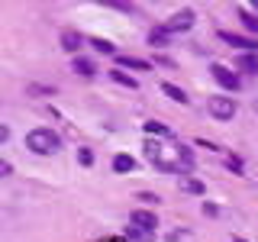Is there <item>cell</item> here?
<instances>
[{
    "label": "cell",
    "mask_w": 258,
    "mask_h": 242,
    "mask_svg": "<svg viewBox=\"0 0 258 242\" xmlns=\"http://www.w3.org/2000/svg\"><path fill=\"white\" fill-rule=\"evenodd\" d=\"M26 149L36 152V155H52V152L61 149V139L52 133V129L39 126V129H29L26 133Z\"/></svg>",
    "instance_id": "obj_1"
},
{
    "label": "cell",
    "mask_w": 258,
    "mask_h": 242,
    "mask_svg": "<svg viewBox=\"0 0 258 242\" xmlns=\"http://www.w3.org/2000/svg\"><path fill=\"white\" fill-rule=\"evenodd\" d=\"M207 110H210V116H213V119L226 123V119H232V116H236L239 103L232 100V97H210V100H207Z\"/></svg>",
    "instance_id": "obj_2"
},
{
    "label": "cell",
    "mask_w": 258,
    "mask_h": 242,
    "mask_svg": "<svg viewBox=\"0 0 258 242\" xmlns=\"http://www.w3.org/2000/svg\"><path fill=\"white\" fill-rule=\"evenodd\" d=\"M220 39L232 48H242V55H258V39H248V36H239V32H220Z\"/></svg>",
    "instance_id": "obj_3"
},
{
    "label": "cell",
    "mask_w": 258,
    "mask_h": 242,
    "mask_svg": "<svg viewBox=\"0 0 258 242\" xmlns=\"http://www.w3.org/2000/svg\"><path fill=\"white\" fill-rule=\"evenodd\" d=\"M210 75L216 78V84H220V87H226V91H232V94L242 87V78L232 75V68H226V65H213V68H210Z\"/></svg>",
    "instance_id": "obj_4"
},
{
    "label": "cell",
    "mask_w": 258,
    "mask_h": 242,
    "mask_svg": "<svg viewBox=\"0 0 258 242\" xmlns=\"http://www.w3.org/2000/svg\"><path fill=\"white\" fill-rule=\"evenodd\" d=\"M194 20H197V16H194V10H181V13H174L171 20L165 23V29L171 32V36H174V32H187V29L194 26Z\"/></svg>",
    "instance_id": "obj_5"
},
{
    "label": "cell",
    "mask_w": 258,
    "mask_h": 242,
    "mask_svg": "<svg viewBox=\"0 0 258 242\" xmlns=\"http://www.w3.org/2000/svg\"><path fill=\"white\" fill-rule=\"evenodd\" d=\"M129 223H133L136 229H145V232H155L158 229L155 213H149V210H133V213H129Z\"/></svg>",
    "instance_id": "obj_6"
},
{
    "label": "cell",
    "mask_w": 258,
    "mask_h": 242,
    "mask_svg": "<svg viewBox=\"0 0 258 242\" xmlns=\"http://www.w3.org/2000/svg\"><path fill=\"white\" fill-rule=\"evenodd\" d=\"M116 62H119V68H133V71H149L152 68V62L133 58V55H116Z\"/></svg>",
    "instance_id": "obj_7"
},
{
    "label": "cell",
    "mask_w": 258,
    "mask_h": 242,
    "mask_svg": "<svg viewBox=\"0 0 258 242\" xmlns=\"http://www.w3.org/2000/svg\"><path fill=\"white\" fill-rule=\"evenodd\" d=\"M75 71L81 78H94L97 75V65L91 58H84V55H75Z\"/></svg>",
    "instance_id": "obj_8"
},
{
    "label": "cell",
    "mask_w": 258,
    "mask_h": 242,
    "mask_svg": "<svg viewBox=\"0 0 258 242\" xmlns=\"http://www.w3.org/2000/svg\"><path fill=\"white\" fill-rule=\"evenodd\" d=\"M107 75H110L113 81H116V84H123V87H129V91H136V87H139V81H136V78H129V75H126L123 68H113V71H107Z\"/></svg>",
    "instance_id": "obj_9"
},
{
    "label": "cell",
    "mask_w": 258,
    "mask_h": 242,
    "mask_svg": "<svg viewBox=\"0 0 258 242\" xmlns=\"http://www.w3.org/2000/svg\"><path fill=\"white\" fill-rule=\"evenodd\" d=\"M81 42H84V39H81L78 36V32H61V48H64V52H75L78 55V48H81Z\"/></svg>",
    "instance_id": "obj_10"
},
{
    "label": "cell",
    "mask_w": 258,
    "mask_h": 242,
    "mask_svg": "<svg viewBox=\"0 0 258 242\" xmlns=\"http://www.w3.org/2000/svg\"><path fill=\"white\" fill-rule=\"evenodd\" d=\"M236 68L239 71H248V75H258V55H239Z\"/></svg>",
    "instance_id": "obj_11"
},
{
    "label": "cell",
    "mask_w": 258,
    "mask_h": 242,
    "mask_svg": "<svg viewBox=\"0 0 258 242\" xmlns=\"http://www.w3.org/2000/svg\"><path fill=\"white\" fill-rule=\"evenodd\" d=\"M239 20L242 26H245V32H252V36H258V16L248 13V10H239Z\"/></svg>",
    "instance_id": "obj_12"
},
{
    "label": "cell",
    "mask_w": 258,
    "mask_h": 242,
    "mask_svg": "<svg viewBox=\"0 0 258 242\" xmlns=\"http://www.w3.org/2000/svg\"><path fill=\"white\" fill-rule=\"evenodd\" d=\"M161 91L171 97V100H177V103H187V94H184L177 84H171V81H165V84H161Z\"/></svg>",
    "instance_id": "obj_13"
},
{
    "label": "cell",
    "mask_w": 258,
    "mask_h": 242,
    "mask_svg": "<svg viewBox=\"0 0 258 242\" xmlns=\"http://www.w3.org/2000/svg\"><path fill=\"white\" fill-rule=\"evenodd\" d=\"M133 168H136V161L129 155H116V158H113V171H116V174H126V171H133Z\"/></svg>",
    "instance_id": "obj_14"
},
{
    "label": "cell",
    "mask_w": 258,
    "mask_h": 242,
    "mask_svg": "<svg viewBox=\"0 0 258 242\" xmlns=\"http://www.w3.org/2000/svg\"><path fill=\"white\" fill-rule=\"evenodd\" d=\"M142 129H145V133H149V136H165V139H168V136H171V129H168L165 123H158V119H149V123H145Z\"/></svg>",
    "instance_id": "obj_15"
},
{
    "label": "cell",
    "mask_w": 258,
    "mask_h": 242,
    "mask_svg": "<svg viewBox=\"0 0 258 242\" xmlns=\"http://www.w3.org/2000/svg\"><path fill=\"white\" fill-rule=\"evenodd\" d=\"M168 36H171V32H168L165 26H158V29L149 32V42H152V45H168Z\"/></svg>",
    "instance_id": "obj_16"
},
{
    "label": "cell",
    "mask_w": 258,
    "mask_h": 242,
    "mask_svg": "<svg viewBox=\"0 0 258 242\" xmlns=\"http://www.w3.org/2000/svg\"><path fill=\"white\" fill-rule=\"evenodd\" d=\"M181 191H187V194H204V184L200 181H194V177H181Z\"/></svg>",
    "instance_id": "obj_17"
},
{
    "label": "cell",
    "mask_w": 258,
    "mask_h": 242,
    "mask_svg": "<svg viewBox=\"0 0 258 242\" xmlns=\"http://www.w3.org/2000/svg\"><path fill=\"white\" fill-rule=\"evenodd\" d=\"M155 232H145V229H136V226H129V232H126V239H136V242H149Z\"/></svg>",
    "instance_id": "obj_18"
},
{
    "label": "cell",
    "mask_w": 258,
    "mask_h": 242,
    "mask_svg": "<svg viewBox=\"0 0 258 242\" xmlns=\"http://www.w3.org/2000/svg\"><path fill=\"white\" fill-rule=\"evenodd\" d=\"M91 45L100 48L103 55H113V52H116V48H113V42H107V39H91Z\"/></svg>",
    "instance_id": "obj_19"
},
{
    "label": "cell",
    "mask_w": 258,
    "mask_h": 242,
    "mask_svg": "<svg viewBox=\"0 0 258 242\" xmlns=\"http://www.w3.org/2000/svg\"><path fill=\"white\" fill-rule=\"evenodd\" d=\"M226 168H229V171H236V174H242V171H245L242 158H236V155H229V158H226Z\"/></svg>",
    "instance_id": "obj_20"
},
{
    "label": "cell",
    "mask_w": 258,
    "mask_h": 242,
    "mask_svg": "<svg viewBox=\"0 0 258 242\" xmlns=\"http://www.w3.org/2000/svg\"><path fill=\"white\" fill-rule=\"evenodd\" d=\"M78 161H81L84 168H91V165H94V155H91V149H78Z\"/></svg>",
    "instance_id": "obj_21"
},
{
    "label": "cell",
    "mask_w": 258,
    "mask_h": 242,
    "mask_svg": "<svg viewBox=\"0 0 258 242\" xmlns=\"http://www.w3.org/2000/svg\"><path fill=\"white\" fill-rule=\"evenodd\" d=\"M204 213H207V216H216L220 210H216V204H204Z\"/></svg>",
    "instance_id": "obj_22"
},
{
    "label": "cell",
    "mask_w": 258,
    "mask_h": 242,
    "mask_svg": "<svg viewBox=\"0 0 258 242\" xmlns=\"http://www.w3.org/2000/svg\"><path fill=\"white\" fill-rule=\"evenodd\" d=\"M139 200H145V204H158L155 194H139Z\"/></svg>",
    "instance_id": "obj_23"
},
{
    "label": "cell",
    "mask_w": 258,
    "mask_h": 242,
    "mask_svg": "<svg viewBox=\"0 0 258 242\" xmlns=\"http://www.w3.org/2000/svg\"><path fill=\"white\" fill-rule=\"evenodd\" d=\"M252 7H255V13H258V0H255V4H252Z\"/></svg>",
    "instance_id": "obj_24"
},
{
    "label": "cell",
    "mask_w": 258,
    "mask_h": 242,
    "mask_svg": "<svg viewBox=\"0 0 258 242\" xmlns=\"http://www.w3.org/2000/svg\"><path fill=\"white\" fill-rule=\"evenodd\" d=\"M107 242H123V239H107Z\"/></svg>",
    "instance_id": "obj_25"
},
{
    "label": "cell",
    "mask_w": 258,
    "mask_h": 242,
    "mask_svg": "<svg viewBox=\"0 0 258 242\" xmlns=\"http://www.w3.org/2000/svg\"><path fill=\"white\" fill-rule=\"evenodd\" d=\"M232 242H245V239H232Z\"/></svg>",
    "instance_id": "obj_26"
}]
</instances>
